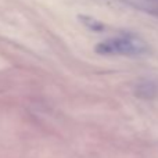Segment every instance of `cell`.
<instances>
[{"label": "cell", "mask_w": 158, "mask_h": 158, "mask_svg": "<svg viewBox=\"0 0 158 158\" xmlns=\"http://www.w3.org/2000/svg\"><path fill=\"white\" fill-rule=\"evenodd\" d=\"M78 18H79V21H81L85 27L89 28L90 31H94V32H101V31L104 29V25L101 24L98 19L93 18V17H90V15H79Z\"/></svg>", "instance_id": "2"}, {"label": "cell", "mask_w": 158, "mask_h": 158, "mask_svg": "<svg viewBox=\"0 0 158 158\" xmlns=\"http://www.w3.org/2000/svg\"><path fill=\"white\" fill-rule=\"evenodd\" d=\"M98 54H125V56H137L147 50L146 44L140 39L132 36L114 38L110 40H104L94 47Z\"/></svg>", "instance_id": "1"}]
</instances>
